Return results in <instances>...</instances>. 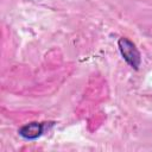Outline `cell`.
I'll return each instance as SVG.
<instances>
[{"label": "cell", "instance_id": "6da1fadb", "mask_svg": "<svg viewBox=\"0 0 152 152\" xmlns=\"http://www.w3.org/2000/svg\"><path fill=\"white\" fill-rule=\"evenodd\" d=\"M118 46H119V50H120L122 58L127 62V64L129 66H132L133 69L138 70L140 62H141V58H140V52L135 48L134 43L131 42L129 39L125 38V37H122L118 40Z\"/></svg>", "mask_w": 152, "mask_h": 152}, {"label": "cell", "instance_id": "7a4b0ae2", "mask_svg": "<svg viewBox=\"0 0 152 152\" xmlns=\"http://www.w3.org/2000/svg\"><path fill=\"white\" fill-rule=\"evenodd\" d=\"M45 124L43 122H30L21 126L18 131L19 135L27 140H34L44 133Z\"/></svg>", "mask_w": 152, "mask_h": 152}]
</instances>
